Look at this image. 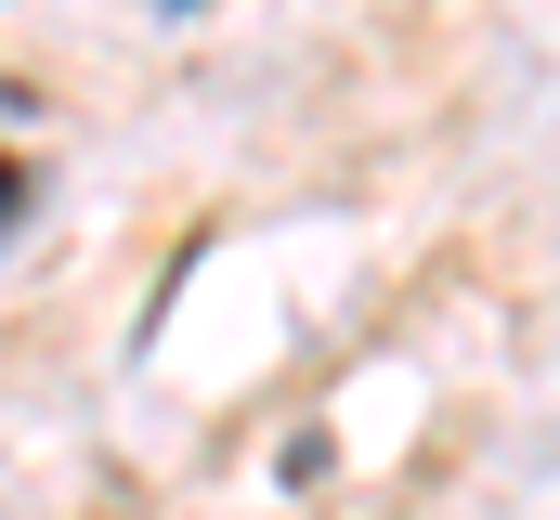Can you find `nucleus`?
Returning a JSON list of instances; mask_svg holds the SVG:
<instances>
[{"label": "nucleus", "instance_id": "1", "mask_svg": "<svg viewBox=\"0 0 560 520\" xmlns=\"http://www.w3.org/2000/svg\"><path fill=\"white\" fill-rule=\"evenodd\" d=\"M26 209H39V169H26V156H0V235H13Z\"/></svg>", "mask_w": 560, "mask_h": 520}, {"label": "nucleus", "instance_id": "2", "mask_svg": "<svg viewBox=\"0 0 560 520\" xmlns=\"http://www.w3.org/2000/svg\"><path fill=\"white\" fill-rule=\"evenodd\" d=\"M183 13H196V0H183Z\"/></svg>", "mask_w": 560, "mask_h": 520}]
</instances>
